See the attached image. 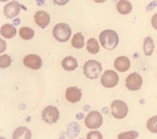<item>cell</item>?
Wrapping results in <instances>:
<instances>
[{
	"label": "cell",
	"mask_w": 157,
	"mask_h": 139,
	"mask_svg": "<svg viewBox=\"0 0 157 139\" xmlns=\"http://www.w3.org/2000/svg\"><path fill=\"white\" fill-rule=\"evenodd\" d=\"M53 37L60 43H65L71 38V27L67 23H56L53 28Z\"/></svg>",
	"instance_id": "obj_2"
},
{
	"label": "cell",
	"mask_w": 157,
	"mask_h": 139,
	"mask_svg": "<svg viewBox=\"0 0 157 139\" xmlns=\"http://www.w3.org/2000/svg\"><path fill=\"white\" fill-rule=\"evenodd\" d=\"M103 123V116L98 111H90L85 117V126L88 129H98Z\"/></svg>",
	"instance_id": "obj_4"
},
{
	"label": "cell",
	"mask_w": 157,
	"mask_h": 139,
	"mask_svg": "<svg viewBox=\"0 0 157 139\" xmlns=\"http://www.w3.org/2000/svg\"><path fill=\"white\" fill-rule=\"evenodd\" d=\"M9 1H11V0H0V2H9Z\"/></svg>",
	"instance_id": "obj_31"
},
{
	"label": "cell",
	"mask_w": 157,
	"mask_h": 139,
	"mask_svg": "<svg viewBox=\"0 0 157 139\" xmlns=\"http://www.w3.org/2000/svg\"><path fill=\"white\" fill-rule=\"evenodd\" d=\"M83 74L88 79H97L102 74V65L96 60H88L83 65Z\"/></svg>",
	"instance_id": "obj_3"
},
{
	"label": "cell",
	"mask_w": 157,
	"mask_h": 139,
	"mask_svg": "<svg viewBox=\"0 0 157 139\" xmlns=\"http://www.w3.org/2000/svg\"><path fill=\"white\" fill-rule=\"evenodd\" d=\"M16 33H17L16 27L12 23H5L0 28V34L4 39H12L16 35Z\"/></svg>",
	"instance_id": "obj_14"
},
{
	"label": "cell",
	"mask_w": 157,
	"mask_h": 139,
	"mask_svg": "<svg viewBox=\"0 0 157 139\" xmlns=\"http://www.w3.org/2000/svg\"><path fill=\"white\" fill-rule=\"evenodd\" d=\"M151 26L157 30V13H155L152 16V18H151Z\"/></svg>",
	"instance_id": "obj_28"
},
{
	"label": "cell",
	"mask_w": 157,
	"mask_h": 139,
	"mask_svg": "<svg viewBox=\"0 0 157 139\" xmlns=\"http://www.w3.org/2000/svg\"><path fill=\"white\" fill-rule=\"evenodd\" d=\"M12 60L11 56L7 54H0V68H7L10 67Z\"/></svg>",
	"instance_id": "obj_24"
},
{
	"label": "cell",
	"mask_w": 157,
	"mask_h": 139,
	"mask_svg": "<svg viewBox=\"0 0 157 139\" xmlns=\"http://www.w3.org/2000/svg\"><path fill=\"white\" fill-rule=\"evenodd\" d=\"M99 43H98V40L96 39V38H90L88 40H87V43H86V50L90 52V54H92V55H96V54H98L99 52Z\"/></svg>",
	"instance_id": "obj_18"
},
{
	"label": "cell",
	"mask_w": 157,
	"mask_h": 139,
	"mask_svg": "<svg viewBox=\"0 0 157 139\" xmlns=\"http://www.w3.org/2000/svg\"><path fill=\"white\" fill-rule=\"evenodd\" d=\"M31 138H32V132L29 130V128L25 126H20L12 132V139H31Z\"/></svg>",
	"instance_id": "obj_15"
},
{
	"label": "cell",
	"mask_w": 157,
	"mask_h": 139,
	"mask_svg": "<svg viewBox=\"0 0 157 139\" xmlns=\"http://www.w3.org/2000/svg\"><path fill=\"white\" fill-rule=\"evenodd\" d=\"M114 68L118 72H126L130 68V60L128 56H118L114 60Z\"/></svg>",
	"instance_id": "obj_13"
},
{
	"label": "cell",
	"mask_w": 157,
	"mask_h": 139,
	"mask_svg": "<svg viewBox=\"0 0 157 139\" xmlns=\"http://www.w3.org/2000/svg\"><path fill=\"white\" fill-rule=\"evenodd\" d=\"M94 2H98V4H102V2H104V1H107V0H93Z\"/></svg>",
	"instance_id": "obj_30"
},
{
	"label": "cell",
	"mask_w": 157,
	"mask_h": 139,
	"mask_svg": "<svg viewBox=\"0 0 157 139\" xmlns=\"http://www.w3.org/2000/svg\"><path fill=\"white\" fill-rule=\"evenodd\" d=\"M23 65L27 67V68H29V70H39L40 67H42V63H43V61H42V57L39 56V55H37V54H28V55H26L25 57H23Z\"/></svg>",
	"instance_id": "obj_9"
},
{
	"label": "cell",
	"mask_w": 157,
	"mask_h": 139,
	"mask_svg": "<svg viewBox=\"0 0 157 139\" xmlns=\"http://www.w3.org/2000/svg\"><path fill=\"white\" fill-rule=\"evenodd\" d=\"M139 133L136 130H128L118 134V139H136Z\"/></svg>",
	"instance_id": "obj_25"
},
{
	"label": "cell",
	"mask_w": 157,
	"mask_h": 139,
	"mask_svg": "<svg viewBox=\"0 0 157 139\" xmlns=\"http://www.w3.org/2000/svg\"><path fill=\"white\" fill-rule=\"evenodd\" d=\"M119 82V76L113 70H107L101 74V84L104 88H114Z\"/></svg>",
	"instance_id": "obj_6"
},
{
	"label": "cell",
	"mask_w": 157,
	"mask_h": 139,
	"mask_svg": "<svg viewBox=\"0 0 157 139\" xmlns=\"http://www.w3.org/2000/svg\"><path fill=\"white\" fill-rule=\"evenodd\" d=\"M0 139H6V138H4V137H0Z\"/></svg>",
	"instance_id": "obj_32"
},
{
	"label": "cell",
	"mask_w": 157,
	"mask_h": 139,
	"mask_svg": "<svg viewBox=\"0 0 157 139\" xmlns=\"http://www.w3.org/2000/svg\"><path fill=\"white\" fill-rule=\"evenodd\" d=\"M6 48H7L6 41H5V39L1 37V38H0V54H4V51L6 50Z\"/></svg>",
	"instance_id": "obj_27"
},
{
	"label": "cell",
	"mask_w": 157,
	"mask_h": 139,
	"mask_svg": "<svg viewBox=\"0 0 157 139\" xmlns=\"http://www.w3.org/2000/svg\"><path fill=\"white\" fill-rule=\"evenodd\" d=\"M117 11L120 15H129L132 11V5L128 0H118V2H117Z\"/></svg>",
	"instance_id": "obj_17"
},
{
	"label": "cell",
	"mask_w": 157,
	"mask_h": 139,
	"mask_svg": "<svg viewBox=\"0 0 157 139\" xmlns=\"http://www.w3.org/2000/svg\"><path fill=\"white\" fill-rule=\"evenodd\" d=\"M69 1H70V0H53V2H54L55 5H59V6H64V5H66Z\"/></svg>",
	"instance_id": "obj_29"
},
{
	"label": "cell",
	"mask_w": 157,
	"mask_h": 139,
	"mask_svg": "<svg viewBox=\"0 0 157 139\" xmlns=\"http://www.w3.org/2000/svg\"><path fill=\"white\" fill-rule=\"evenodd\" d=\"M146 127L151 133H157V116H152L147 119Z\"/></svg>",
	"instance_id": "obj_23"
},
{
	"label": "cell",
	"mask_w": 157,
	"mask_h": 139,
	"mask_svg": "<svg viewBox=\"0 0 157 139\" xmlns=\"http://www.w3.org/2000/svg\"><path fill=\"white\" fill-rule=\"evenodd\" d=\"M66 133H67V137H69V138H75V137L80 133V126H78V123L71 122V123L67 126Z\"/></svg>",
	"instance_id": "obj_22"
},
{
	"label": "cell",
	"mask_w": 157,
	"mask_h": 139,
	"mask_svg": "<svg viewBox=\"0 0 157 139\" xmlns=\"http://www.w3.org/2000/svg\"><path fill=\"white\" fill-rule=\"evenodd\" d=\"M18 34L23 40H31L34 37V30L31 27H21Z\"/></svg>",
	"instance_id": "obj_21"
},
{
	"label": "cell",
	"mask_w": 157,
	"mask_h": 139,
	"mask_svg": "<svg viewBox=\"0 0 157 139\" xmlns=\"http://www.w3.org/2000/svg\"><path fill=\"white\" fill-rule=\"evenodd\" d=\"M125 87L129 90H139L142 87V77L137 72H131L126 78H125Z\"/></svg>",
	"instance_id": "obj_8"
},
{
	"label": "cell",
	"mask_w": 157,
	"mask_h": 139,
	"mask_svg": "<svg viewBox=\"0 0 157 139\" xmlns=\"http://www.w3.org/2000/svg\"><path fill=\"white\" fill-rule=\"evenodd\" d=\"M21 9H22V6H21V4L18 1L11 0V1L5 4V6H4V15L7 18H15L16 16H18Z\"/></svg>",
	"instance_id": "obj_10"
},
{
	"label": "cell",
	"mask_w": 157,
	"mask_h": 139,
	"mask_svg": "<svg viewBox=\"0 0 157 139\" xmlns=\"http://www.w3.org/2000/svg\"><path fill=\"white\" fill-rule=\"evenodd\" d=\"M34 22L39 27V28H45L48 27V24L50 23V15L47 12V11H43V10H38L36 13H34Z\"/></svg>",
	"instance_id": "obj_11"
},
{
	"label": "cell",
	"mask_w": 157,
	"mask_h": 139,
	"mask_svg": "<svg viewBox=\"0 0 157 139\" xmlns=\"http://www.w3.org/2000/svg\"><path fill=\"white\" fill-rule=\"evenodd\" d=\"M85 45V38H83V34L82 33H75L72 37H71V46L75 48V49H81L83 48Z\"/></svg>",
	"instance_id": "obj_19"
},
{
	"label": "cell",
	"mask_w": 157,
	"mask_h": 139,
	"mask_svg": "<svg viewBox=\"0 0 157 139\" xmlns=\"http://www.w3.org/2000/svg\"><path fill=\"white\" fill-rule=\"evenodd\" d=\"M59 116H60V113H59V110L56 106L49 105V106H45L42 111V119L49 124L55 123L59 119Z\"/></svg>",
	"instance_id": "obj_7"
},
{
	"label": "cell",
	"mask_w": 157,
	"mask_h": 139,
	"mask_svg": "<svg viewBox=\"0 0 157 139\" xmlns=\"http://www.w3.org/2000/svg\"><path fill=\"white\" fill-rule=\"evenodd\" d=\"M144 54L146 56H151L152 52H153V49H155V44H153V39L151 37H146L144 39Z\"/></svg>",
	"instance_id": "obj_20"
},
{
	"label": "cell",
	"mask_w": 157,
	"mask_h": 139,
	"mask_svg": "<svg viewBox=\"0 0 157 139\" xmlns=\"http://www.w3.org/2000/svg\"><path fill=\"white\" fill-rule=\"evenodd\" d=\"M99 44L107 49V50H113L118 46L119 44V35L115 30L113 29H104L99 33Z\"/></svg>",
	"instance_id": "obj_1"
},
{
	"label": "cell",
	"mask_w": 157,
	"mask_h": 139,
	"mask_svg": "<svg viewBox=\"0 0 157 139\" xmlns=\"http://www.w3.org/2000/svg\"><path fill=\"white\" fill-rule=\"evenodd\" d=\"M128 105L123 101V100H114L110 104V112L112 116L117 119H121L128 115Z\"/></svg>",
	"instance_id": "obj_5"
},
{
	"label": "cell",
	"mask_w": 157,
	"mask_h": 139,
	"mask_svg": "<svg viewBox=\"0 0 157 139\" xmlns=\"http://www.w3.org/2000/svg\"><path fill=\"white\" fill-rule=\"evenodd\" d=\"M61 67L65 70V71H75L77 68V60L72 56H66L61 60Z\"/></svg>",
	"instance_id": "obj_16"
},
{
	"label": "cell",
	"mask_w": 157,
	"mask_h": 139,
	"mask_svg": "<svg viewBox=\"0 0 157 139\" xmlns=\"http://www.w3.org/2000/svg\"><path fill=\"white\" fill-rule=\"evenodd\" d=\"M87 139H103V135H102V133H99L98 130L92 129L91 132H88Z\"/></svg>",
	"instance_id": "obj_26"
},
{
	"label": "cell",
	"mask_w": 157,
	"mask_h": 139,
	"mask_svg": "<svg viewBox=\"0 0 157 139\" xmlns=\"http://www.w3.org/2000/svg\"><path fill=\"white\" fill-rule=\"evenodd\" d=\"M81 98H82V91L77 87H69L65 90V99L71 104L78 102L81 100Z\"/></svg>",
	"instance_id": "obj_12"
}]
</instances>
